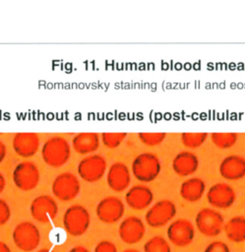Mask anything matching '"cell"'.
Returning <instances> with one entry per match:
<instances>
[{"label":"cell","mask_w":245,"mask_h":252,"mask_svg":"<svg viewBox=\"0 0 245 252\" xmlns=\"http://www.w3.org/2000/svg\"><path fill=\"white\" fill-rule=\"evenodd\" d=\"M5 185H6V181H5V177L4 175L0 172V194L3 192V190L5 189Z\"/></svg>","instance_id":"cell-34"},{"label":"cell","mask_w":245,"mask_h":252,"mask_svg":"<svg viewBox=\"0 0 245 252\" xmlns=\"http://www.w3.org/2000/svg\"><path fill=\"white\" fill-rule=\"evenodd\" d=\"M144 252H171L170 244L161 235H154L144 244Z\"/></svg>","instance_id":"cell-23"},{"label":"cell","mask_w":245,"mask_h":252,"mask_svg":"<svg viewBox=\"0 0 245 252\" xmlns=\"http://www.w3.org/2000/svg\"><path fill=\"white\" fill-rule=\"evenodd\" d=\"M131 169L136 179L148 183L153 181L158 176L161 170V164L156 155L153 153H142L132 161Z\"/></svg>","instance_id":"cell-2"},{"label":"cell","mask_w":245,"mask_h":252,"mask_svg":"<svg viewBox=\"0 0 245 252\" xmlns=\"http://www.w3.org/2000/svg\"><path fill=\"white\" fill-rule=\"evenodd\" d=\"M12 238L17 248L24 252H31L38 247L41 235L34 223L25 220L15 226Z\"/></svg>","instance_id":"cell-4"},{"label":"cell","mask_w":245,"mask_h":252,"mask_svg":"<svg viewBox=\"0 0 245 252\" xmlns=\"http://www.w3.org/2000/svg\"><path fill=\"white\" fill-rule=\"evenodd\" d=\"M195 224L201 234L207 237H214L223 230L224 218L214 209L203 208L196 215Z\"/></svg>","instance_id":"cell-5"},{"label":"cell","mask_w":245,"mask_h":252,"mask_svg":"<svg viewBox=\"0 0 245 252\" xmlns=\"http://www.w3.org/2000/svg\"><path fill=\"white\" fill-rule=\"evenodd\" d=\"M122 252H140V251L137 250V249H134V248H128V249L123 250Z\"/></svg>","instance_id":"cell-36"},{"label":"cell","mask_w":245,"mask_h":252,"mask_svg":"<svg viewBox=\"0 0 245 252\" xmlns=\"http://www.w3.org/2000/svg\"><path fill=\"white\" fill-rule=\"evenodd\" d=\"M237 133H212L211 140L213 144L218 149L225 150L231 148L237 141Z\"/></svg>","instance_id":"cell-24"},{"label":"cell","mask_w":245,"mask_h":252,"mask_svg":"<svg viewBox=\"0 0 245 252\" xmlns=\"http://www.w3.org/2000/svg\"><path fill=\"white\" fill-rule=\"evenodd\" d=\"M72 146L78 154H92L99 147V136L96 133H79L73 138Z\"/></svg>","instance_id":"cell-21"},{"label":"cell","mask_w":245,"mask_h":252,"mask_svg":"<svg viewBox=\"0 0 245 252\" xmlns=\"http://www.w3.org/2000/svg\"><path fill=\"white\" fill-rule=\"evenodd\" d=\"M93 252H118V249L112 241L104 239L95 245Z\"/></svg>","instance_id":"cell-29"},{"label":"cell","mask_w":245,"mask_h":252,"mask_svg":"<svg viewBox=\"0 0 245 252\" xmlns=\"http://www.w3.org/2000/svg\"><path fill=\"white\" fill-rule=\"evenodd\" d=\"M11 218V210L8 203L0 199V226L6 224Z\"/></svg>","instance_id":"cell-30"},{"label":"cell","mask_w":245,"mask_h":252,"mask_svg":"<svg viewBox=\"0 0 245 252\" xmlns=\"http://www.w3.org/2000/svg\"><path fill=\"white\" fill-rule=\"evenodd\" d=\"M204 252H230V248L225 242L214 240L206 246Z\"/></svg>","instance_id":"cell-28"},{"label":"cell","mask_w":245,"mask_h":252,"mask_svg":"<svg viewBox=\"0 0 245 252\" xmlns=\"http://www.w3.org/2000/svg\"><path fill=\"white\" fill-rule=\"evenodd\" d=\"M39 137L36 133H17L13 138V149L22 158L34 156L39 149Z\"/></svg>","instance_id":"cell-17"},{"label":"cell","mask_w":245,"mask_h":252,"mask_svg":"<svg viewBox=\"0 0 245 252\" xmlns=\"http://www.w3.org/2000/svg\"><path fill=\"white\" fill-rule=\"evenodd\" d=\"M30 212L33 220L40 223H47L56 218L58 214V206L52 197L48 195H40L32 200Z\"/></svg>","instance_id":"cell-12"},{"label":"cell","mask_w":245,"mask_h":252,"mask_svg":"<svg viewBox=\"0 0 245 252\" xmlns=\"http://www.w3.org/2000/svg\"><path fill=\"white\" fill-rule=\"evenodd\" d=\"M106 181L109 188L115 192L126 190L131 183V173L128 166L120 161L112 163L106 173Z\"/></svg>","instance_id":"cell-15"},{"label":"cell","mask_w":245,"mask_h":252,"mask_svg":"<svg viewBox=\"0 0 245 252\" xmlns=\"http://www.w3.org/2000/svg\"><path fill=\"white\" fill-rule=\"evenodd\" d=\"M235 200L236 193L227 183L217 182L208 189L207 201L214 209H228L234 204Z\"/></svg>","instance_id":"cell-13"},{"label":"cell","mask_w":245,"mask_h":252,"mask_svg":"<svg viewBox=\"0 0 245 252\" xmlns=\"http://www.w3.org/2000/svg\"><path fill=\"white\" fill-rule=\"evenodd\" d=\"M7 154V150H6V146L5 144L0 140V163L4 160L5 157Z\"/></svg>","instance_id":"cell-31"},{"label":"cell","mask_w":245,"mask_h":252,"mask_svg":"<svg viewBox=\"0 0 245 252\" xmlns=\"http://www.w3.org/2000/svg\"><path fill=\"white\" fill-rule=\"evenodd\" d=\"M198 157L189 151L178 153L172 159V168L179 176H189L197 171L199 168Z\"/></svg>","instance_id":"cell-19"},{"label":"cell","mask_w":245,"mask_h":252,"mask_svg":"<svg viewBox=\"0 0 245 252\" xmlns=\"http://www.w3.org/2000/svg\"><path fill=\"white\" fill-rule=\"evenodd\" d=\"M40 173L32 161H21L13 170L14 184L22 191L33 190L39 183Z\"/></svg>","instance_id":"cell-8"},{"label":"cell","mask_w":245,"mask_h":252,"mask_svg":"<svg viewBox=\"0 0 245 252\" xmlns=\"http://www.w3.org/2000/svg\"><path fill=\"white\" fill-rule=\"evenodd\" d=\"M95 213L100 221L111 224L122 219L125 213V206L121 199L115 196H107L98 202Z\"/></svg>","instance_id":"cell-11"},{"label":"cell","mask_w":245,"mask_h":252,"mask_svg":"<svg viewBox=\"0 0 245 252\" xmlns=\"http://www.w3.org/2000/svg\"><path fill=\"white\" fill-rule=\"evenodd\" d=\"M0 252H11L10 247L1 240H0Z\"/></svg>","instance_id":"cell-33"},{"label":"cell","mask_w":245,"mask_h":252,"mask_svg":"<svg viewBox=\"0 0 245 252\" xmlns=\"http://www.w3.org/2000/svg\"><path fill=\"white\" fill-rule=\"evenodd\" d=\"M176 205L171 200L162 199L148 209L145 220L152 227H161L169 223L176 216Z\"/></svg>","instance_id":"cell-6"},{"label":"cell","mask_w":245,"mask_h":252,"mask_svg":"<svg viewBox=\"0 0 245 252\" xmlns=\"http://www.w3.org/2000/svg\"><path fill=\"white\" fill-rule=\"evenodd\" d=\"M208 138V133H182L181 142L182 144L189 149H196L202 146Z\"/></svg>","instance_id":"cell-25"},{"label":"cell","mask_w":245,"mask_h":252,"mask_svg":"<svg viewBox=\"0 0 245 252\" xmlns=\"http://www.w3.org/2000/svg\"><path fill=\"white\" fill-rule=\"evenodd\" d=\"M166 236L169 243L176 247H187L195 238L194 224L187 219L172 220L166 229Z\"/></svg>","instance_id":"cell-7"},{"label":"cell","mask_w":245,"mask_h":252,"mask_svg":"<svg viewBox=\"0 0 245 252\" xmlns=\"http://www.w3.org/2000/svg\"><path fill=\"white\" fill-rule=\"evenodd\" d=\"M91 223L89 211L82 205H72L63 215V226L72 236H81L87 232Z\"/></svg>","instance_id":"cell-3"},{"label":"cell","mask_w":245,"mask_h":252,"mask_svg":"<svg viewBox=\"0 0 245 252\" xmlns=\"http://www.w3.org/2000/svg\"><path fill=\"white\" fill-rule=\"evenodd\" d=\"M127 137V133H102V144L108 149H115L121 145L124 139Z\"/></svg>","instance_id":"cell-26"},{"label":"cell","mask_w":245,"mask_h":252,"mask_svg":"<svg viewBox=\"0 0 245 252\" xmlns=\"http://www.w3.org/2000/svg\"><path fill=\"white\" fill-rule=\"evenodd\" d=\"M80 190V181L71 172H63L57 175L51 185V191L54 197L63 202L74 200L79 195Z\"/></svg>","instance_id":"cell-9"},{"label":"cell","mask_w":245,"mask_h":252,"mask_svg":"<svg viewBox=\"0 0 245 252\" xmlns=\"http://www.w3.org/2000/svg\"><path fill=\"white\" fill-rule=\"evenodd\" d=\"M71 149L66 139L54 136L44 142L41 148L43 161L51 167L63 166L70 158Z\"/></svg>","instance_id":"cell-1"},{"label":"cell","mask_w":245,"mask_h":252,"mask_svg":"<svg viewBox=\"0 0 245 252\" xmlns=\"http://www.w3.org/2000/svg\"><path fill=\"white\" fill-rule=\"evenodd\" d=\"M153 201V193L146 185H134L125 194V202L133 210L142 211L150 208Z\"/></svg>","instance_id":"cell-16"},{"label":"cell","mask_w":245,"mask_h":252,"mask_svg":"<svg viewBox=\"0 0 245 252\" xmlns=\"http://www.w3.org/2000/svg\"><path fill=\"white\" fill-rule=\"evenodd\" d=\"M146 233V225L144 221L136 217L130 216L125 218L119 224L118 234L120 239L129 245L140 242Z\"/></svg>","instance_id":"cell-14"},{"label":"cell","mask_w":245,"mask_h":252,"mask_svg":"<svg viewBox=\"0 0 245 252\" xmlns=\"http://www.w3.org/2000/svg\"><path fill=\"white\" fill-rule=\"evenodd\" d=\"M36 252H54V251H52L51 249H48V248H41V249H38Z\"/></svg>","instance_id":"cell-35"},{"label":"cell","mask_w":245,"mask_h":252,"mask_svg":"<svg viewBox=\"0 0 245 252\" xmlns=\"http://www.w3.org/2000/svg\"><path fill=\"white\" fill-rule=\"evenodd\" d=\"M219 174L226 180H238L245 176V158L238 155L225 157L218 167Z\"/></svg>","instance_id":"cell-18"},{"label":"cell","mask_w":245,"mask_h":252,"mask_svg":"<svg viewBox=\"0 0 245 252\" xmlns=\"http://www.w3.org/2000/svg\"><path fill=\"white\" fill-rule=\"evenodd\" d=\"M69 252H91L87 247L83 246V245H76L74 247H72Z\"/></svg>","instance_id":"cell-32"},{"label":"cell","mask_w":245,"mask_h":252,"mask_svg":"<svg viewBox=\"0 0 245 252\" xmlns=\"http://www.w3.org/2000/svg\"><path fill=\"white\" fill-rule=\"evenodd\" d=\"M223 231L227 239L234 243L245 241V217L234 216L223 225Z\"/></svg>","instance_id":"cell-22"},{"label":"cell","mask_w":245,"mask_h":252,"mask_svg":"<svg viewBox=\"0 0 245 252\" xmlns=\"http://www.w3.org/2000/svg\"><path fill=\"white\" fill-rule=\"evenodd\" d=\"M206 191V184L199 177H191L186 179L180 185V196L187 202L194 203L202 199Z\"/></svg>","instance_id":"cell-20"},{"label":"cell","mask_w":245,"mask_h":252,"mask_svg":"<svg viewBox=\"0 0 245 252\" xmlns=\"http://www.w3.org/2000/svg\"><path fill=\"white\" fill-rule=\"evenodd\" d=\"M166 133H139L138 137L141 142L147 146H157L166 138Z\"/></svg>","instance_id":"cell-27"},{"label":"cell","mask_w":245,"mask_h":252,"mask_svg":"<svg viewBox=\"0 0 245 252\" xmlns=\"http://www.w3.org/2000/svg\"><path fill=\"white\" fill-rule=\"evenodd\" d=\"M107 163L100 155H90L84 158L78 164L79 176L86 182H96L102 178L106 171Z\"/></svg>","instance_id":"cell-10"}]
</instances>
